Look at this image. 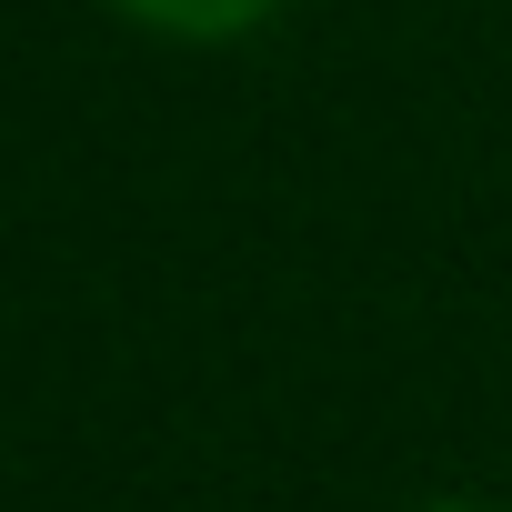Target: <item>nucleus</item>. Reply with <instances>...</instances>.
I'll list each match as a JSON object with an SVG mask.
<instances>
[{
    "mask_svg": "<svg viewBox=\"0 0 512 512\" xmlns=\"http://www.w3.org/2000/svg\"><path fill=\"white\" fill-rule=\"evenodd\" d=\"M141 31H171V41H231L251 21H272L282 0H121Z\"/></svg>",
    "mask_w": 512,
    "mask_h": 512,
    "instance_id": "obj_1",
    "label": "nucleus"
},
{
    "mask_svg": "<svg viewBox=\"0 0 512 512\" xmlns=\"http://www.w3.org/2000/svg\"><path fill=\"white\" fill-rule=\"evenodd\" d=\"M412 512H502V502H412Z\"/></svg>",
    "mask_w": 512,
    "mask_h": 512,
    "instance_id": "obj_2",
    "label": "nucleus"
}]
</instances>
